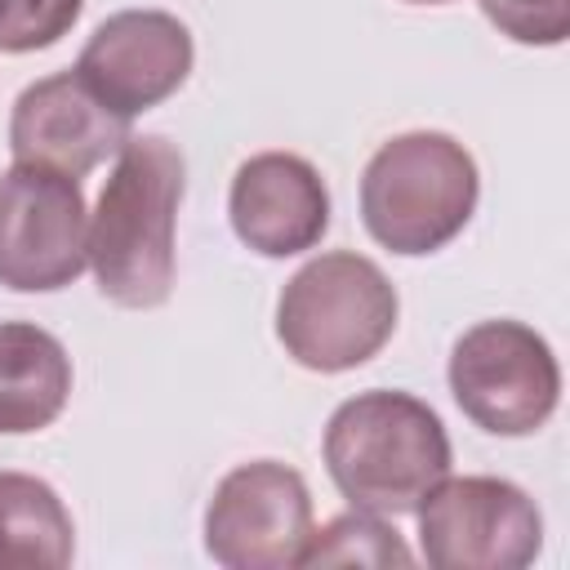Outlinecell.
Listing matches in <instances>:
<instances>
[{"instance_id": "1", "label": "cell", "mask_w": 570, "mask_h": 570, "mask_svg": "<svg viewBox=\"0 0 570 570\" xmlns=\"http://www.w3.org/2000/svg\"><path fill=\"white\" fill-rule=\"evenodd\" d=\"M187 187L183 151L165 134L129 138L89 214V267L116 307H160L174 294V223Z\"/></svg>"}, {"instance_id": "2", "label": "cell", "mask_w": 570, "mask_h": 570, "mask_svg": "<svg viewBox=\"0 0 570 570\" xmlns=\"http://www.w3.org/2000/svg\"><path fill=\"white\" fill-rule=\"evenodd\" d=\"M321 454L338 494L374 517L414 512L454 463L436 410L392 387L347 396L325 423Z\"/></svg>"}, {"instance_id": "3", "label": "cell", "mask_w": 570, "mask_h": 570, "mask_svg": "<svg viewBox=\"0 0 570 570\" xmlns=\"http://www.w3.org/2000/svg\"><path fill=\"white\" fill-rule=\"evenodd\" d=\"M476 196L472 151L441 129H410L370 156L361 174V223L383 249L419 258L472 223Z\"/></svg>"}, {"instance_id": "4", "label": "cell", "mask_w": 570, "mask_h": 570, "mask_svg": "<svg viewBox=\"0 0 570 570\" xmlns=\"http://www.w3.org/2000/svg\"><path fill=\"white\" fill-rule=\"evenodd\" d=\"M401 298L383 267L352 249L303 263L276 303L281 347L316 374H343L383 352L396 334Z\"/></svg>"}, {"instance_id": "5", "label": "cell", "mask_w": 570, "mask_h": 570, "mask_svg": "<svg viewBox=\"0 0 570 570\" xmlns=\"http://www.w3.org/2000/svg\"><path fill=\"white\" fill-rule=\"evenodd\" d=\"M450 392L481 432L530 436L561 401V365L539 330L521 321H476L450 352Z\"/></svg>"}, {"instance_id": "6", "label": "cell", "mask_w": 570, "mask_h": 570, "mask_svg": "<svg viewBox=\"0 0 570 570\" xmlns=\"http://www.w3.org/2000/svg\"><path fill=\"white\" fill-rule=\"evenodd\" d=\"M414 512L436 570H521L543 548L539 503L503 476H441Z\"/></svg>"}, {"instance_id": "7", "label": "cell", "mask_w": 570, "mask_h": 570, "mask_svg": "<svg viewBox=\"0 0 570 570\" xmlns=\"http://www.w3.org/2000/svg\"><path fill=\"white\" fill-rule=\"evenodd\" d=\"M89 263V209L80 178L40 165L0 174V285L53 294Z\"/></svg>"}, {"instance_id": "8", "label": "cell", "mask_w": 570, "mask_h": 570, "mask_svg": "<svg viewBox=\"0 0 570 570\" xmlns=\"http://www.w3.org/2000/svg\"><path fill=\"white\" fill-rule=\"evenodd\" d=\"M312 539L307 481L276 463L254 459L232 468L205 508V552L227 570H281L298 566Z\"/></svg>"}, {"instance_id": "9", "label": "cell", "mask_w": 570, "mask_h": 570, "mask_svg": "<svg viewBox=\"0 0 570 570\" xmlns=\"http://www.w3.org/2000/svg\"><path fill=\"white\" fill-rule=\"evenodd\" d=\"M191 31L165 9H120L94 27L76 58V76L120 116L160 107L191 76Z\"/></svg>"}, {"instance_id": "10", "label": "cell", "mask_w": 570, "mask_h": 570, "mask_svg": "<svg viewBox=\"0 0 570 570\" xmlns=\"http://www.w3.org/2000/svg\"><path fill=\"white\" fill-rule=\"evenodd\" d=\"M129 116L111 111L76 71L27 85L9 116V151L18 165L80 178L129 142Z\"/></svg>"}, {"instance_id": "11", "label": "cell", "mask_w": 570, "mask_h": 570, "mask_svg": "<svg viewBox=\"0 0 570 570\" xmlns=\"http://www.w3.org/2000/svg\"><path fill=\"white\" fill-rule=\"evenodd\" d=\"M227 214L240 245L263 258H289L330 232V191L312 160L294 151H258L240 160Z\"/></svg>"}, {"instance_id": "12", "label": "cell", "mask_w": 570, "mask_h": 570, "mask_svg": "<svg viewBox=\"0 0 570 570\" xmlns=\"http://www.w3.org/2000/svg\"><path fill=\"white\" fill-rule=\"evenodd\" d=\"M67 347L31 321H0V436L49 428L67 410Z\"/></svg>"}, {"instance_id": "13", "label": "cell", "mask_w": 570, "mask_h": 570, "mask_svg": "<svg viewBox=\"0 0 570 570\" xmlns=\"http://www.w3.org/2000/svg\"><path fill=\"white\" fill-rule=\"evenodd\" d=\"M76 525L58 490L31 472H0V570H62Z\"/></svg>"}, {"instance_id": "14", "label": "cell", "mask_w": 570, "mask_h": 570, "mask_svg": "<svg viewBox=\"0 0 570 570\" xmlns=\"http://www.w3.org/2000/svg\"><path fill=\"white\" fill-rule=\"evenodd\" d=\"M414 552L401 543V534L379 521L374 512H343L330 525H312V539L298 557V566H410Z\"/></svg>"}, {"instance_id": "15", "label": "cell", "mask_w": 570, "mask_h": 570, "mask_svg": "<svg viewBox=\"0 0 570 570\" xmlns=\"http://www.w3.org/2000/svg\"><path fill=\"white\" fill-rule=\"evenodd\" d=\"M85 0H0V53H36L58 45Z\"/></svg>"}, {"instance_id": "16", "label": "cell", "mask_w": 570, "mask_h": 570, "mask_svg": "<svg viewBox=\"0 0 570 570\" xmlns=\"http://www.w3.org/2000/svg\"><path fill=\"white\" fill-rule=\"evenodd\" d=\"M481 13L517 45H561L570 36V0H481Z\"/></svg>"}, {"instance_id": "17", "label": "cell", "mask_w": 570, "mask_h": 570, "mask_svg": "<svg viewBox=\"0 0 570 570\" xmlns=\"http://www.w3.org/2000/svg\"><path fill=\"white\" fill-rule=\"evenodd\" d=\"M405 4H445V0H405Z\"/></svg>"}]
</instances>
